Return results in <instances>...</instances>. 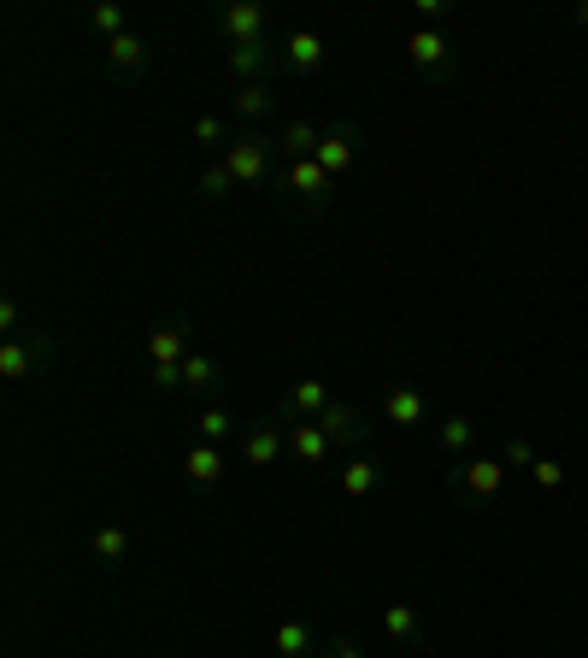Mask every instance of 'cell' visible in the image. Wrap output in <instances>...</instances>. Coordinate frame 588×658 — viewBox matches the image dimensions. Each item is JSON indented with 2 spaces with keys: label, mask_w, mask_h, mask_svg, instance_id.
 <instances>
[{
  "label": "cell",
  "mask_w": 588,
  "mask_h": 658,
  "mask_svg": "<svg viewBox=\"0 0 588 658\" xmlns=\"http://www.w3.org/2000/svg\"><path fill=\"white\" fill-rule=\"evenodd\" d=\"M218 136H224V119H212V112H207V119H195V141H207V148H212Z\"/></svg>",
  "instance_id": "obj_31"
},
{
  "label": "cell",
  "mask_w": 588,
  "mask_h": 658,
  "mask_svg": "<svg viewBox=\"0 0 588 658\" xmlns=\"http://www.w3.org/2000/svg\"><path fill=\"white\" fill-rule=\"evenodd\" d=\"M265 165H271V141H229V148H224V171H229V177H236V188L241 183H260L265 177Z\"/></svg>",
  "instance_id": "obj_2"
},
{
  "label": "cell",
  "mask_w": 588,
  "mask_h": 658,
  "mask_svg": "<svg viewBox=\"0 0 588 658\" xmlns=\"http://www.w3.org/2000/svg\"><path fill=\"white\" fill-rule=\"evenodd\" d=\"M336 658H365L360 647H336Z\"/></svg>",
  "instance_id": "obj_32"
},
{
  "label": "cell",
  "mask_w": 588,
  "mask_h": 658,
  "mask_svg": "<svg viewBox=\"0 0 588 658\" xmlns=\"http://www.w3.org/2000/svg\"><path fill=\"white\" fill-rule=\"evenodd\" d=\"M89 18H95V30H107L112 41H118V36H124V12H118V7H95V12H89Z\"/></svg>",
  "instance_id": "obj_28"
},
{
  "label": "cell",
  "mask_w": 588,
  "mask_h": 658,
  "mask_svg": "<svg viewBox=\"0 0 588 658\" xmlns=\"http://www.w3.org/2000/svg\"><path fill=\"white\" fill-rule=\"evenodd\" d=\"M236 112H241V119H265V112H271V89H265V83H241Z\"/></svg>",
  "instance_id": "obj_23"
},
{
  "label": "cell",
  "mask_w": 588,
  "mask_h": 658,
  "mask_svg": "<svg viewBox=\"0 0 588 658\" xmlns=\"http://www.w3.org/2000/svg\"><path fill=\"white\" fill-rule=\"evenodd\" d=\"M271 60H277L271 36H265V41H248V48H229V71H236V77H260Z\"/></svg>",
  "instance_id": "obj_13"
},
{
  "label": "cell",
  "mask_w": 588,
  "mask_h": 658,
  "mask_svg": "<svg viewBox=\"0 0 588 658\" xmlns=\"http://www.w3.org/2000/svg\"><path fill=\"white\" fill-rule=\"evenodd\" d=\"M436 442L448 447V452H465L471 442H477V430H471V418H448V423L436 430Z\"/></svg>",
  "instance_id": "obj_24"
},
{
  "label": "cell",
  "mask_w": 588,
  "mask_h": 658,
  "mask_svg": "<svg viewBox=\"0 0 588 658\" xmlns=\"http://www.w3.org/2000/svg\"><path fill=\"white\" fill-rule=\"evenodd\" d=\"M383 418H389V423H400V430H412V423H424L429 418V406H424V394L418 388H389V394H383Z\"/></svg>",
  "instance_id": "obj_6"
},
{
  "label": "cell",
  "mask_w": 588,
  "mask_h": 658,
  "mask_svg": "<svg viewBox=\"0 0 588 658\" xmlns=\"http://www.w3.org/2000/svg\"><path fill=\"white\" fill-rule=\"evenodd\" d=\"M271 647H277V658H312V629L300 623V618H289V623H277Z\"/></svg>",
  "instance_id": "obj_14"
},
{
  "label": "cell",
  "mask_w": 588,
  "mask_h": 658,
  "mask_svg": "<svg viewBox=\"0 0 588 658\" xmlns=\"http://www.w3.org/2000/svg\"><path fill=\"white\" fill-rule=\"evenodd\" d=\"M183 476L200 482V488H207V482H224V447L195 442V447H189V459H183Z\"/></svg>",
  "instance_id": "obj_10"
},
{
  "label": "cell",
  "mask_w": 588,
  "mask_h": 658,
  "mask_svg": "<svg viewBox=\"0 0 588 658\" xmlns=\"http://www.w3.org/2000/svg\"><path fill=\"white\" fill-rule=\"evenodd\" d=\"M506 464H518V471H529V464H536V447H529L524 435H512V442H506Z\"/></svg>",
  "instance_id": "obj_29"
},
{
  "label": "cell",
  "mask_w": 588,
  "mask_h": 658,
  "mask_svg": "<svg viewBox=\"0 0 588 658\" xmlns=\"http://www.w3.org/2000/svg\"><path fill=\"white\" fill-rule=\"evenodd\" d=\"M459 488H465L471 500H495V494L506 488V464H495V459H471L465 471H459Z\"/></svg>",
  "instance_id": "obj_3"
},
{
  "label": "cell",
  "mask_w": 588,
  "mask_h": 658,
  "mask_svg": "<svg viewBox=\"0 0 588 658\" xmlns=\"http://www.w3.org/2000/svg\"><path fill=\"white\" fill-rule=\"evenodd\" d=\"M341 488H348L353 500H365V494H377V488H383V471H377L371 459H353L348 471H341Z\"/></svg>",
  "instance_id": "obj_18"
},
{
  "label": "cell",
  "mask_w": 588,
  "mask_h": 658,
  "mask_svg": "<svg viewBox=\"0 0 588 658\" xmlns=\"http://www.w3.org/2000/svg\"><path fill=\"white\" fill-rule=\"evenodd\" d=\"M283 60H289V65L300 71V77H312V71L324 65V41L312 36V30H295L289 41H283Z\"/></svg>",
  "instance_id": "obj_11"
},
{
  "label": "cell",
  "mask_w": 588,
  "mask_h": 658,
  "mask_svg": "<svg viewBox=\"0 0 588 658\" xmlns=\"http://www.w3.org/2000/svg\"><path fill=\"white\" fill-rule=\"evenodd\" d=\"M200 188H207V195H229V188H236V177H229L224 165H212L207 177H200Z\"/></svg>",
  "instance_id": "obj_30"
},
{
  "label": "cell",
  "mask_w": 588,
  "mask_h": 658,
  "mask_svg": "<svg viewBox=\"0 0 588 658\" xmlns=\"http://www.w3.org/2000/svg\"><path fill=\"white\" fill-rule=\"evenodd\" d=\"M324 165V177H341V171L353 165V129L348 124H336V129H324V141H318V153H312Z\"/></svg>",
  "instance_id": "obj_4"
},
{
  "label": "cell",
  "mask_w": 588,
  "mask_h": 658,
  "mask_svg": "<svg viewBox=\"0 0 588 658\" xmlns=\"http://www.w3.org/2000/svg\"><path fill=\"white\" fill-rule=\"evenodd\" d=\"M183 347H189V330H183V324H160V330L148 335L153 371H165V364H183Z\"/></svg>",
  "instance_id": "obj_9"
},
{
  "label": "cell",
  "mask_w": 588,
  "mask_h": 658,
  "mask_svg": "<svg viewBox=\"0 0 588 658\" xmlns=\"http://www.w3.org/2000/svg\"><path fill=\"white\" fill-rule=\"evenodd\" d=\"M318 141H324V129L306 124V119H295L289 129H283V148H289L295 159H312V153H318Z\"/></svg>",
  "instance_id": "obj_20"
},
{
  "label": "cell",
  "mask_w": 588,
  "mask_h": 658,
  "mask_svg": "<svg viewBox=\"0 0 588 658\" xmlns=\"http://www.w3.org/2000/svg\"><path fill=\"white\" fill-rule=\"evenodd\" d=\"M36 359H41V347H30V342H7V353H0V376H30L36 371Z\"/></svg>",
  "instance_id": "obj_19"
},
{
  "label": "cell",
  "mask_w": 588,
  "mask_h": 658,
  "mask_svg": "<svg viewBox=\"0 0 588 658\" xmlns=\"http://www.w3.org/2000/svg\"><path fill=\"white\" fill-rule=\"evenodd\" d=\"M295 188H300L306 200H324V195H329V177H324L318 159H295Z\"/></svg>",
  "instance_id": "obj_21"
},
{
  "label": "cell",
  "mask_w": 588,
  "mask_h": 658,
  "mask_svg": "<svg viewBox=\"0 0 588 658\" xmlns=\"http://www.w3.org/2000/svg\"><path fill=\"white\" fill-rule=\"evenodd\" d=\"M218 30L229 48H248V41H265V7H253V0H236V7L218 12Z\"/></svg>",
  "instance_id": "obj_1"
},
{
  "label": "cell",
  "mask_w": 588,
  "mask_h": 658,
  "mask_svg": "<svg viewBox=\"0 0 588 658\" xmlns=\"http://www.w3.org/2000/svg\"><path fill=\"white\" fill-rule=\"evenodd\" d=\"M418 611H412L406 606V599H395V606H383V635H389V641H412V635H418Z\"/></svg>",
  "instance_id": "obj_17"
},
{
  "label": "cell",
  "mask_w": 588,
  "mask_h": 658,
  "mask_svg": "<svg viewBox=\"0 0 588 658\" xmlns=\"http://www.w3.org/2000/svg\"><path fill=\"white\" fill-rule=\"evenodd\" d=\"M318 423H324V430H329V435H336V442H360V435L371 430V423H365L360 412H353V406H341V400H336V406H329V412H324Z\"/></svg>",
  "instance_id": "obj_15"
},
{
  "label": "cell",
  "mask_w": 588,
  "mask_h": 658,
  "mask_svg": "<svg viewBox=\"0 0 588 658\" xmlns=\"http://www.w3.org/2000/svg\"><path fill=\"white\" fill-rule=\"evenodd\" d=\"M107 60H112V71H141V60H148V41H141L136 30H124L118 41H107Z\"/></svg>",
  "instance_id": "obj_16"
},
{
  "label": "cell",
  "mask_w": 588,
  "mask_h": 658,
  "mask_svg": "<svg viewBox=\"0 0 588 658\" xmlns=\"http://www.w3.org/2000/svg\"><path fill=\"white\" fill-rule=\"evenodd\" d=\"M406 53H412V65H418V71H441L453 48H448V36H441V30H429V24H424V30L406 36Z\"/></svg>",
  "instance_id": "obj_8"
},
{
  "label": "cell",
  "mask_w": 588,
  "mask_h": 658,
  "mask_svg": "<svg viewBox=\"0 0 588 658\" xmlns=\"http://www.w3.org/2000/svg\"><path fill=\"white\" fill-rule=\"evenodd\" d=\"M241 452H248V464H253V471H265V464H277V459H283V435L271 430V423H260V430H248Z\"/></svg>",
  "instance_id": "obj_12"
},
{
  "label": "cell",
  "mask_w": 588,
  "mask_h": 658,
  "mask_svg": "<svg viewBox=\"0 0 588 658\" xmlns=\"http://www.w3.org/2000/svg\"><path fill=\"white\" fill-rule=\"evenodd\" d=\"M529 476H536V488H565V464H559V459H536V464H529Z\"/></svg>",
  "instance_id": "obj_26"
},
{
  "label": "cell",
  "mask_w": 588,
  "mask_h": 658,
  "mask_svg": "<svg viewBox=\"0 0 588 658\" xmlns=\"http://www.w3.org/2000/svg\"><path fill=\"white\" fill-rule=\"evenodd\" d=\"M329 442H336V435H329L324 423L312 418V423H295V435H289V452H295L300 464H324V459H329Z\"/></svg>",
  "instance_id": "obj_5"
},
{
  "label": "cell",
  "mask_w": 588,
  "mask_h": 658,
  "mask_svg": "<svg viewBox=\"0 0 588 658\" xmlns=\"http://www.w3.org/2000/svg\"><path fill=\"white\" fill-rule=\"evenodd\" d=\"M183 383H189V388H207L212 383V359L189 353V359H183Z\"/></svg>",
  "instance_id": "obj_27"
},
{
  "label": "cell",
  "mask_w": 588,
  "mask_h": 658,
  "mask_svg": "<svg viewBox=\"0 0 588 658\" xmlns=\"http://www.w3.org/2000/svg\"><path fill=\"white\" fill-rule=\"evenodd\" d=\"M229 430H236V418H229V406H212V412H200V442L207 447H224Z\"/></svg>",
  "instance_id": "obj_22"
},
{
  "label": "cell",
  "mask_w": 588,
  "mask_h": 658,
  "mask_svg": "<svg viewBox=\"0 0 588 658\" xmlns=\"http://www.w3.org/2000/svg\"><path fill=\"white\" fill-rule=\"evenodd\" d=\"M95 553H100V559H124V553H130V530H118V523H107V530L95 535Z\"/></svg>",
  "instance_id": "obj_25"
},
{
  "label": "cell",
  "mask_w": 588,
  "mask_h": 658,
  "mask_svg": "<svg viewBox=\"0 0 588 658\" xmlns=\"http://www.w3.org/2000/svg\"><path fill=\"white\" fill-rule=\"evenodd\" d=\"M329 406H336V400H329V388L318 383V376H300V383L289 388V412H295L300 423H312V418H324V412H329Z\"/></svg>",
  "instance_id": "obj_7"
}]
</instances>
